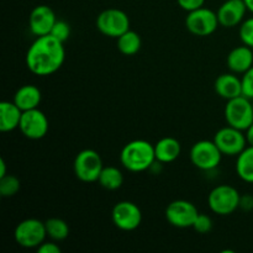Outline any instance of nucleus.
I'll return each instance as SVG.
<instances>
[{"label":"nucleus","mask_w":253,"mask_h":253,"mask_svg":"<svg viewBox=\"0 0 253 253\" xmlns=\"http://www.w3.org/2000/svg\"><path fill=\"white\" fill-rule=\"evenodd\" d=\"M66 49L63 42L51 35L40 36L32 42L25 57L26 67L32 74L47 77L56 73L63 66Z\"/></svg>","instance_id":"obj_1"},{"label":"nucleus","mask_w":253,"mask_h":253,"mask_svg":"<svg viewBox=\"0 0 253 253\" xmlns=\"http://www.w3.org/2000/svg\"><path fill=\"white\" fill-rule=\"evenodd\" d=\"M120 162L124 168L132 173L151 169L156 162L155 145L146 140L130 141L121 150Z\"/></svg>","instance_id":"obj_2"},{"label":"nucleus","mask_w":253,"mask_h":253,"mask_svg":"<svg viewBox=\"0 0 253 253\" xmlns=\"http://www.w3.org/2000/svg\"><path fill=\"white\" fill-rule=\"evenodd\" d=\"M241 194L235 187L229 184L216 185L208 195V205L214 214L220 216L231 215L240 209Z\"/></svg>","instance_id":"obj_3"},{"label":"nucleus","mask_w":253,"mask_h":253,"mask_svg":"<svg viewBox=\"0 0 253 253\" xmlns=\"http://www.w3.org/2000/svg\"><path fill=\"white\" fill-rule=\"evenodd\" d=\"M227 125L246 131L253 124V105L251 99L244 95L227 100L224 110Z\"/></svg>","instance_id":"obj_4"},{"label":"nucleus","mask_w":253,"mask_h":253,"mask_svg":"<svg viewBox=\"0 0 253 253\" xmlns=\"http://www.w3.org/2000/svg\"><path fill=\"white\" fill-rule=\"evenodd\" d=\"M104 165L100 155L96 151L86 148L81 151L74 158L73 170L76 177L81 182L94 183L98 182L99 175L103 170Z\"/></svg>","instance_id":"obj_5"},{"label":"nucleus","mask_w":253,"mask_h":253,"mask_svg":"<svg viewBox=\"0 0 253 253\" xmlns=\"http://www.w3.org/2000/svg\"><path fill=\"white\" fill-rule=\"evenodd\" d=\"M47 237L46 225L39 219H25L16 225L14 239L24 249H37Z\"/></svg>","instance_id":"obj_6"},{"label":"nucleus","mask_w":253,"mask_h":253,"mask_svg":"<svg viewBox=\"0 0 253 253\" xmlns=\"http://www.w3.org/2000/svg\"><path fill=\"white\" fill-rule=\"evenodd\" d=\"M95 25L99 32H101L104 36L118 39L127 30H130V19L125 11L111 7L104 10L98 15Z\"/></svg>","instance_id":"obj_7"},{"label":"nucleus","mask_w":253,"mask_h":253,"mask_svg":"<svg viewBox=\"0 0 253 253\" xmlns=\"http://www.w3.org/2000/svg\"><path fill=\"white\" fill-rule=\"evenodd\" d=\"M221 151L215 145L214 140H200L190 148V161L198 169L209 170L219 167L222 158Z\"/></svg>","instance_id":"obj_8"},{"label":"nucleus","mask_w":253,"mask_h":253,"mask_svg":"<svg viewBox=\"0 0 253 253\" xmlns=\"http://www.w3.org/2000/svg\"><path fill=\"white\" fill-rule=\"evenodd\" d=\"M212 140L222 155L229 157H237L249 146L245 131L230 125L220 128Z\"/></svg>","instance_id":"obj_9"},{"label":"nucleus","mask_w":253,"mask_h":253,"mask_svg":"<svg viewBox=\"0 0 253 253\" xmlns=\"http://www.w3.org/2000/svg\"><path fill=\"white\" fill-rule=\"evenodd\" d=\"M185 26L190 34L205 37L214 34L220 24L216 12L203 6L188 12V16L185 19Z\"/></svg>","instance_id":"obj_10"},{"label":"nucleus","mask_w":253,"mask_h":253,"mask_svg":"<svg viewBox=\"0 0 253 253\" xmlns=\"http://www.w3.org/2000/svg\"><path fill=\"white\" fill-rule=\"evenodd\" d=\"M165 215L168 224L172 226L177 229H188L193 227L199 211L192 202L178 199L168 204Z\"/></svg>","instance_id":"obj_11"},{"label":"nucleus","mask_w":253,"mask_h":253,"mask_svg":"<svg viewBox=\"0 0 253 253\" xmlns=\"http://www.w3.org/2000/svg\"><path fill=\"white\" fill-rule=\"evenodd\" d=\"M114 225L123 231H133L142 222V212L135 203L123 200L116 203L111 211Z\"/></svg>","instance_id":"obj_12"},{"label":"nucleus","mask_w":253,"mask_h":253,"mask_svg":"<svg viewBox=\"0 0 253 253\" xmlns=\"http://www.w3.org/2000/svg\"><path fill=\"white\" fill-rule=\"evenodd\" d=\"M19 128L22 135L29 140H41L48 132V119L39 108L31 109L22 113Z\"/></svg>","instance_id":"obj_13"},{"label":"nucleus","mask_w":253,"mask_h":253,"mask_svg":"<svg viewBox=\"0 0 253 253\" xmlns=\"http://www.w3.org/2000/svg\"><path fill=\"white\" fill-rule=\"evenodd\" d=\"M247 10L244 0H226L217 10V19L220 26L232 29L241 25L245 20Z\"/></svg>","instance_id":"obj_14"},{"label":"nucleus","mask_w":253,"mask_h":253,"mask_svg":"<svg viewBox=\"0 0 253 253\" xmlns=\"http://www.w3.org/2000/svg\"><path fill=\"white\" fill-rule=\"evenodd\" d=\"M57 21L56 14L47 5H39L34 7L29 17L30 31L36 37L46 36L51 34L54 22Z\"/></svg>","instance_id":"obj_15"},{"label":"nucleus","mask_w":253,"mask_h":253,"mask_svg":"<svg viewBox=\"0 0 253 253\" xmlns=\"http://www.w3.org/2000/svg\"><path fill=\"white\" fill-rule=\"evenodd\" d=\"M214 89L220 98L225 100L242 95V82L236 73H222L215 79Z\"/></svg>","instance_id":"obj_16"},{"label":"nucleus","mask_w":253,"mask_h":253,"mask_svg":"<svg viewBox=\"0 0 253 253\" xmlns=\"http://www.w3.org/2000/svg\"><path fill=\"white\" fill-rule=\"evenodd\" d=\"M226 63L232 73L244 74L253 66V48L246 44L235 47L227 54Z\"/></svg>","instance_id":"obj_17"},{"label":"nucleus","mask_w":253,"mask_h":253,"mask_svg":"<svg viewBox=\"0 0 253 253\" xmlns=\"http://www.w3.org/2000/svg\"><path fill=\"white\" fill-rule=\"evenodd\" d=\"M182 152V145L179 141L174 137H163L155 145L156 161L165 165V163H172L177 160Z\"/></svg>","instance_id":"obj_18"},{"label":"nucleus","mask_w":253,"mask_h":253,"mask_svg":"<svg viewBox=\"0 0 253 253\" xmlns=\"http://www.w3.org/2000/svg\"><path fill=\"white\" fill-rule=\"evenodd\" d=\"M24 111L14 101H1L0 103V131L10 132L19 128Z\"/></svg>","instance_id":"obj_19"},{"label":"nucleus","mask_w":253,"mask_h":253,"mask_svg":"<svg viewBox=\"0 0 253 253\" xmlns=\"http://www.w3.org/2000/svg\"><path fill=\"white\" fill-rule=\"evenodd\" d=\"M42 100V94L40 88L34 84H26L20 86L14 95V103L21 109L22 111L31 110L39 108Z\"/></svg>","instance_id":"obj_20"},{"label":"nucleus","mask_w":253,"mask_h":253,"mask_svg":"<svg viewBox=\"0 0 253 253\" xmlns=\"http://www.w3.org/2000/svg\"><path fill=\"white\" fill-rule=\"evenodd\" d=\"M236 173L244 182L253 183V146H247L237 156Z\"/></svg>","instance_id":"obj_21"},{"label":"nucleus","mask_w":253,"mask_h":253,"mask_svg":"<svg viewBox=\"0 0 253 253\" xmlns=\"http://www.w3.org/2000/svg\"><path fill=\"white\" fill-rule=\"evenodd\" d=\"M98 183L101 188L106 190L119 189L124 184L123 172L118 167H114V166L104 167L100 175H99Z\"/></svg>","instance_id":"obj_22"},{"label":"nucleus","mask_w":253,"mask_h":253,"mask_svg":"<svg viewBox=\"0 0 253 253\" xmlns=\"http://www.w3.org/2000/svg\"><path fill=\"white\" fill-rule=\"evenodd\" d=\"M116 40H118V49L125 56H133L140 51L142 46L140 35L133 30H127Z\"/></svg>","instance_id":"obj_23"},{"label":"nucleus","mask_w":253,"mask_h":253,"mask_svg":"<svg viewBox=\"0 0 253 253\" xmlns=\"http://www.w3.org/2000/svg\"><path fill=\"white\" fill-rule=\"evenodd\" d=\"M44 225H46L47 237H49L53 241H63L69 236V226L63 219L51 217V219L44 221Z\"/></svg>","instance_id":"obj_24"},{"label":"nucleus","mask_w":253,"mask_h":253,"mask_svg":"<svg viewBox=\"0 0 253 253\" xmlns=\"http://www.w3.org/2000/svg\"><path fill=\"white\" fill-rule=\"evenodd\" d=\"M21 183L16 175L6 174L0 178V194L4 198H11L19 193Z\"/></svg>","instance_id":"obj_25"},{"label":"nucleus","mask_w":253,"mask_h":253,"mask_svg":"<svg viewBox=\"0 0 253 253\" xmlns=\"http://www.w3.org/2000/svg\"><path fill=\"white\" fill-rule=\"evenodd\" d=\"M240 40L242 43L253 48V16L245 19L240 25Z\"/></svg>","instance_id":"obj_26"},{"label":"nucleus","mask_w":253,"mask_h":253,"mask_svg":"<svg viewBox=\"0 0 253 253\" xmlns=\"http://www.w3.org/2000/svg\"><path fill=\"white\" fill-rule=\"evenodd\" d=\"M49 35L56 37L57 40H59V41L64 43V42L69 39V36H71V26H69L68 22L64 21V20H57V21L54 22L53 27H52L51 30V34Z\"/></svg>","instance_id":"obj_27"},{"label":"nucleus","mask_w":253,"mask_h":253,"mask_svg":"<svg viewBox=\"0 0 253 253\" xmlns=\"http://www.w3.org/2000/svg\"><path fill=\"white\" fill-rule=\"evenodd\" d=\"M192 229H194L198 234H208L212 229V220L211 217L208 216L207 214H200L195 219L194 225Z\"/></svg>","instance_id":"obj_28"},{"label":"nucleus","mask_w":253,"mask_h":253,"mask_svg":"<svg viewBox=\"0 0 253 253\" xmlns=\"http://www.w3.org/2000/svg\"><path fill=\"white\" fill-rule=\"evenodd\" d=\"M242 95L249 99H253V66L241 77Z\"/></svg>","instance_id":"obj_29"},{"label":"nucleus","mask_w":253,"mask_h":253,"mask_svg":"<svg viewBox=\"0 0 253 253\" xmlns=\"http://www.w3.org/2000/svg\"><path fill=\"white\" fill-rule=\"evenodd\" d=\"M177 2L183 10L190 12L193 10H197L199 7L204 6L205 0H177Z\"/></svg>","instance_id":"obj_30"},{"label":"nucleus","mask_w":253,"mask_h":253,"mask_svg":"<svg viewBox=\"0 0 253 253\" xmlns=\"http://www.w3.org/2000/svg\"><path fill=\"white\" fill-rule=\"evenodd\" d=\"M37 252L39 253H61L62 250L58 245L56 244V241L52 240L51 242H43V244L40 245L37 247Z\"/></svg>","instance_id":"obj_31"},{"label":"nucleus","mask_w":253,"mask_h":253,"mask_svg":"<svg viewBox=\"0 0 253 253\" xmlns=\"http://www.w3.org/2000/svg\"><path fill=\"white\" fill-rule=\"evenodd\" d=\"M240 209L244 210V211H251V210H253V195H241V199H240Z\"/></svg>","instance_id":"obj_32"},{"label":"nucleus","mask_w":253,"mask_h":253,"mask_svg":"<svg viewBox=\"0 0 253 253\" xmlns=\"http://www.w3.org/2000/svg\"><path fill=\"white\" fill-rule=\"evenodd\" d=\"M245 135H246V140H247V145L249 146H253V124L245 131Z\"/></svg>","instance_id":"obj_33"},{"label":"nucleus","mask_w":253,"mask_h":253,"mask_svg":"<svg viewBox=\"0 0 253 253\" xmlns=\"http://www.w3.org/2000/svg\"><path fill=\"white\" fill-rule=\"evenodd\" d=\"M6 174V163H5L4 158H0V178Z\"/></svg>","instance_id":"obj_34"},{"label":"nucleus","mask_w":253,"mask_h":253,"mask_svg":"<svg viewBox=\"0 0 253 253\" xmlns=\"http://www.w3.org/2000/svg\"><path fill=\"white\" fill-rule=\"evenodd\" d=\"M244 1H245V4H246L247 10L253 14V0H244Z\"/></svg>","instance_id":"obj_35"},{"label":"nucleus","mask_w":253,"mask_h":253,"mask_svg":"<svg viewBox=\"0 0 253 253\" xmlns=\"http://www.w3.org/2000/svg\"><path fill=\"white\" fill-rule=\"evenodd\" d=\"M252 105H253V99H252Z\"/></svg>","instance_id":"obj_36"}]
</instances>
